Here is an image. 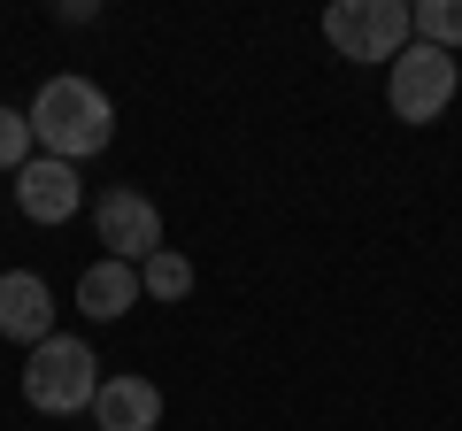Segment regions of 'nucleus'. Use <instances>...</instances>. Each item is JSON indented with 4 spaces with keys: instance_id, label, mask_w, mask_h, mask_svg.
I'll return each mask as SVG.
<instances>
[{
    "instance_id": "6",
    "label": "nucleus",
    "mask_w": 462,
    "mask_h": 431,
    "mask_svg": "<svg viewBox=\"0 0 462 431\" xmlns=\"http://www.w3.org/2000/svg\"><path fill=\"white\" fill-rule=\"evenodd\" d=\"M85 200L78 185V162H54V154H32V162L16 170V208L32 216V224H69Z\"/></svg>"
},
{
    "instance_id": "3",
    "label": "nucleus",
    "mask_w": 462,
    "mask_h": 431,
    "mask_svg": "<svg viewBox=\"0 0 462 431\" xmlns=\"http://www.w3.org/2000/svg\"><path fill=\"white\" fill-rule=\"evenodd\" d=\"M93 393H100V362H93V347L85 339H39L32 347V362H23V400H32L39 416H78V408H93Z\"/></svg>"
},
{
    "instance_id": "10",
    "label": "nucleus",
    "mask_w": 462,
    "mask_h": 431,
    "mask_svg": "<svg viewBox=\"0 0 462 431\" xmlns=\"http://www.w3.org/2000/svg\"><path fill=\"white\" fill-rule=\"evenodd\" d=\"M409 23H416V39H424V47H439V54L462 47V0H416Z\"/></svg>"
},
{
    "instance_id": "12",
    "label": "nucleus",
    "mask_w": 462,
    "mask_h": 431,
    "mask_svg": "<svg viewBox=\"0 0 462 431\" xmlns=\"http://www.w3.org/2000/svg\"><path fill=\"white\" fill-rule=\"evenodd\" d=\"M32 116H23V108H0V170H23L32 162Z\"/></svg>"
},
{
    "instance_id": "4",
    "label": "nucleus",
    "mask_w": 462,
    "mask_h": 431,
    "mask_svg": "<svg viewBox=\"0 0 462 431\" xmlns=\"http://www.w3.org/2000/svg\"><path fill=\"white\" fill-rule=\"evenodd\" d=\"M455 85H462L455 54H439V47H424V39H416V47L393 62V78H385V100H393L401 124H431V116H447Z\"/></svg>"
},
{
    "instance_id": "9",
    "label": "nucleus",
    "mask_w": 462,
    "mask_h": 431,
    "mask_svg": "<svg viewBox=\"0 0 462 431\" xmlns=\"http://www.w3.org/2000/svg\"><path fill=\"white\" fill-rule=\"evenodd\" d=\"M139 293H147V285H139V270H132V262H93V270L78 278V308L93 316V324H116V316L132 308Z\"/></svg>"
},
{
    "instance_id": "11",
    "label": "nucleus",
    "mask_w": 462,
    "mask_h": 431,
    "mask_svg": "<svg viewBox=\"0 0 462 431\" xmlns=\"http://www.w3.org/2000/svg\"><path fill=\"white\" fill-rule=\"evenodd\" d=\"M139 285H147L154 300H185L193 293V262H185V254H147V262H139Z\"/></svg>"
},
{
    "instance_id": "2",
    "label": "nucleus",
    "mask_w": 462,
    "mask_h": 431,
    "mask_svg": "<svg viewBox=\"0 0 462 431\" xmlns=\"http://www.w3.org/2000/svg\"><path fill=\"white\" fill-rule=\"evenodd\" d=\"M324 39L346 54V62H385L393 69L401 54L416 47L409 0H331L324 8Z\"/></svg>"
},
{
    "instance_id": "1",
    "label": "nucleus",
    "mask_w": 462,
    "mask_h": 431,
    "mask_svg": "<svg viewBox=\"0 0 462 431\" xmlns=\"http://www.w3.org/2000/svg\"><path fill=\"white\" fill-rule=\"evenodd\" d=\"M116 132V108L108 93H100L93 78H47L32 100V139L54 154V162H85V154H100Z\"/></svg>"
},
{
    "instance_id": "7",
    "label": "nucleus",
    "mask_w": 462,
    "mask_h": 431,
    "mask_svg": "<svg viewBox=\"0 0 462 431\" xmlns=\"http://www.w3.org/2000/svg\"><path fill=\"white\" fill-rule=\"evenodd\" d=\"M0 339H23V347L54 339V293L39 270H8L0 278Z\"/></svg>"
},
{
    "instance_id": "5",
    "label": "nucleus",
    "mask_w": 462,
    "mask_h": 431,
    "mask_svg": "<svg viewBox=\"0 0 462 431\" xmlns=\"http://www.w3.org/2000/svg\"><path fill=\"white\" fill-rule=\"evenodd\" d=\"M100 247H108V262H147V254H162V216H154L147 193H108L100 200Z\"/></svg>"
},
{
    "instance_id": "8",
    "label": "nucleus",
    "mask_w": 462,
    "mask_h": 431,
    "mask_svg": "<svg viewBox=\"0 0 462 431\" xmlns=\"http://www.w3.org/2000/svg\"><path fill=\"white\" fill-rule=\"evenodd\" d=\"M93 424L100 431H154L162 424V385L154 378H108L93 393Z\"/></svg>"
}]
</instances>
